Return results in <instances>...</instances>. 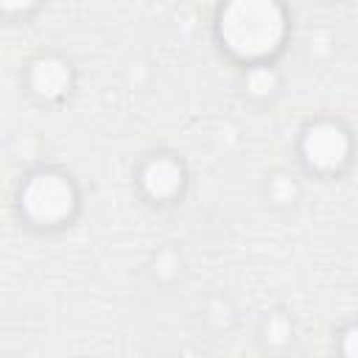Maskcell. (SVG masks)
Returning a JSON list of instances; mask_svg holds the SVG:
<instances>
[{
  "label": "cell",
  "instance_id": "3957f363",
  "mask_svg": "<svg viewBox=\"0 0 358 358\" xmlns=\"http://www.w3.org/2000/svg\"><path fill=\"white\" fill-rule=\"evenodd\" d=\"M305 154L313 165L319 168H333L344 159L347 154V137L341 134V129L330 126V123H322V126H313L305 137Z\"/></svg>",
  "mask_w": 358,
  "mask_h": 358
},
{
  "label": "cell",
  "instance_id": "52a82bcc",
  "mask_svg": "<svg viewBox=\"0 0 358 358\" xmlns=\"http://www.w3.org/2000/svg\"><path fill=\"white\" fill-rule=\"evenodd\" d=\"M3 3H6L8 8H22V6H28L31 0H3Z\"/></svg>",
  "mask_w": 358,
  "mask_h": 358
},
{
  "label": "cell",
  "instance_id": "8992f818",
  "mask_svg": "<svg viewBox=\"0 0 358 358\" xmlns=\"http://www.w3.org/2000/svg\"><path fill=\"white\" fill-rule=\"evenodd\" d=\"M344 350H347L350 355H358V327L350 330V336H347V341H344Z\"/></svg>",
  "mask_w": 358,
  "mask_h": 358
},
{
  "label": "cell",
  "instance_id": "277c9868",
  "mask_svg": "<svg viewBox=\"0 0 358 358\" xmlns=\"http://www.w3.org/2000/svg\"><path fill=\"white\" fill-rule=\"evenodd\" d=\"M143 182H145V187H148L154 196H168V193H173L176 185H179V168H176V162H171V159H154V162L145 168Z\"/></svg>",
  "mask_w": 358,
  "mask_h": 358
},
{
  "label": "cell",
  "instance_id": "7a4b0ae2",
  "mask_svg": "<svg viewBox=\"0 0 358 358\" xmlns=\"http://www.w3.org/2000/svg\"><path fill=\"white\" fill-rule=\"evenodd\" d=\"M22 207L36 221H59L73 207V190L62 176L42 173V176H34L25 185Z\"/></svg>",
  "mask_w": 358,
  "mask_h": 358
},
{
  "label": "cell",
  "instance_id": "5b68a950",
  "mask_svg": "<svg viewBox=\"0 0 358 358\" xmlns=\"http://www.w3.org/2000/svg\"><path fill=\"white\" fill-rule=\"evenodd\" d=\"M34 87L42 95H59L67 87V70H64V64H59L53 59L39 62L34 67Z\"/></svg>",
  "mask_w": 358,
  "mask_h": 358
},
{
  "label": "cell",
  "instance_id": "6da1fadb",
  "mask_svg": "<svg viewBox=\"0 0 358 358\" xmlns=\"http://www.w3.org/2000/svg\"><path fill=\"white\" fill-rule=\"evenodd\" d=\"M221 39L241 56H263L282 36V11L277 0H229L218 22Z\"/></svg>",
  "mask_w": 358,
  "mask_h": 358
}]
</instances>
